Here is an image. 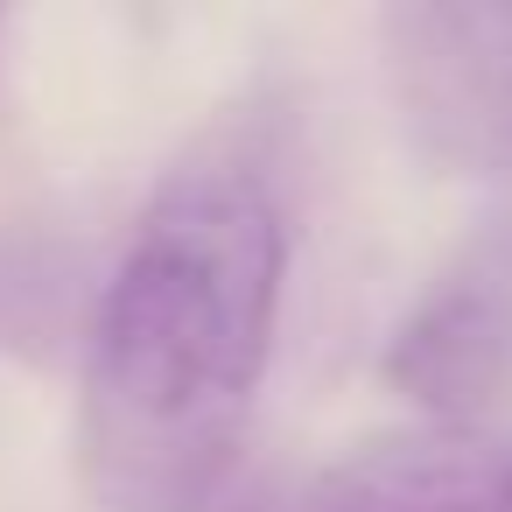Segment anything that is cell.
<instances>
[{
	"mask_svg": "<svg viewBox=\"0 0 512 512\" xmlns=\"http://www.w3.org/2000/svg\"><path fill=\"white\" fill-rule=\"evenodd\" d=\"M288 281L274 183L211 155L141 211L92 323L85 477L113 512H204L267 372Z\"/></svg>",
	"mask_w": 512,
	"mask_h": 512,
	"instance_id": "6da1fadb",
	"label": "cell"
},
{
	"mask_svg": "<svg viewBox=\"0 0 512 512\" xmlns=\"http://www.w3.org/2000/svg\"><path fill=\"white\" fill-rule=\"evenodd\" d=\"M407 141L442 176L512 169V0H414L379 22Z\"/></svg>",
	"mask_w": 512,
	"mask_h": 512,
	"instance_id": "7a4b0ae2",
	"label": "cell"
},
{
	"mask_svg": "<svg viewBox=\"0 0 512 512\" xmlns=\"http://www.w3.org/2000/svg\"><path fill=\"white\" fill-rule=\"evenodd\" d=\"M386 379L442 414L463 421L512 379V218H491L407 309L386 344Z\"/></svg>",
	"mask_w": 512,
	"mask_h": 512,
	"instance_id": "3957f363",
	"label": "cell"
},
{
	"mask_svg": "<svg viewBox=\"0 0 512 512\" xmlns=\"http://www.w3.org/2000/svg\"><path fill=\"white\" fill-rule=\"evenodd\" d=\"M295 512H512V449L428 428L330 463Z\"/></svg>",
	"mask_w": 512,
	"mask_h": 512,
	"instance_id": "277c9868",
	"label": "cell"
},
{
	"mask_svg": "<svg viewBox=\"0 0 512 512\" xmlns=\"http://www.w3.org/2000/svg\"><path fill=\"white\" fill-rule=\"evenodd\" d=\"M71 260L50 239H8L0 246V344H15L29 358L57 351L71 330Z\"/></svg>",
	"mask_w": 512,
	"mask_h": 512,
	"instance_id": "5b68a950",
	"label": "cell"
}]
</instances>
